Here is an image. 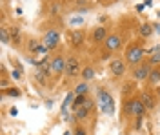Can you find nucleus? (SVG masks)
Returning a JSON list of instances; mask_svg holds the SVG:
<instances>
[{
  "label": "nucleus",
  "mask_w": 160,
  "mask_h": 135,
  "mask_svg": "<svg viewBox=\"0 0 160 135\" xmlns=\"http://www.w3.org/2000/svg\"><path fill=\"white\" fill-rule=\"evenodd\" d=\"M97 101H98V108H100L102 113H106V115L115 113V99H113V95H111L108 90L98 88V91H97Z\"/></svg>",
  "instance_id": "f257e3e1"
},
{
  "label": "nucleus",
  "mask_w": 160,
  "mask_h": 135,
  "mask_svg": "<svg viewBox=\"0 0 160 135\" xmlns=\"http://www.w3.org/2000/svg\"><path fill=\"white\" fill-rule=\"evenodd\" d=\"M144 60V48L138 46V44H133L128 48V51H126V62H129V66H138L142 64Z\"/></svg>",
  "instance_id": "f03ea898"
},
{
  "label": "nucleus",
  "mask_w": 160,
  "mask_h": 135,
  "mask_svg": "<svg viewBox=\"0 0 160 135\" xmlns=\"http://www.w3.org/2000/svg\"><path fill=\"white\" fill-rule=\"evenodd\" d=\"M146 106H144V102L140 101V99H131L129 102H128V108H126V113L128 115H133V117H144L146 115Z\"/></svg>",
  "instance_id": "7ed1b4c3"
},
{
  "label": "nucleus",
  "mask_w": 160,
  "mask_h": 135,
  "mask_svg": "<svg viewBox=\"0 0 160 135\" xmlns=\"http://www.w3.org/2000/svg\"><path fill=\"white\" fill-rule=\"evenodd\" d=\"M49 62H51V73H53V75L60 77L62 73H66V59H64V57L57 55V57L51 59Z\"/></svg>",
  "instance_id": "20e7f679"
},
{
  "label": "nucleus",
  "mask_w": 160,
  "mask_h": 135,
  "mask_svg": "<svg viewBox=\"0 0 160 135\" xmlns=\"http://www.w3.org/2000/svg\"><path fill=\"white\" fill-rule=\"evenodd\" d=\"M58 40H60V31L58 29H49V31L44 35V39H42L44 46H46L48 49H53V48L58 44Z\"/></svg>",
  "instance_id": "39448f33"
},
{
  "label": "nucleus",
  "mask_w": 160,
  "mask_h": 135,
  "mask_svg": "<svg viewBox=\"0 0 160 135\" xmlns=\"http://www.w3.org/2000/svg\"><path fill=\"white\" fill-rule=\"evenodd\" d=\"M151 66L148 62H142L138 64L137 68H135V71H133V77L137 79V80H148L149 79V75H151Z\"/></svg>",
  "instance_id": "423d86ee"
},
{
  "label": "nucleus",
  "mask_w": 160,
  "mask_h": 135,
  "mask_svg": "<svg viewBox=\"0 0 160 135\" xmlns=\"http://www.w3.org/2000/svg\"><path fill=\"white\" fill-rule=\"evenodd\" d=\"M104 46H106V49H108V51H117V49L122 48V37H120L118 33H111L109 37L106 39Z\"/></svg>",
  "instance_id": "0eeeda50"
},
{
  "label": "nucleus",
  "mask_w": 160,
  "mask_h": 135,
  "mask_svg": "<svg viewBox=\"0 0 160 135\" xmlns=\"http://www.w3.org/2000/svg\"><path fill=\"white\" fill-rule=\"evenodd\" d=\"M68 39H69L71 46L78 49L80 46L84 44V39H86V37H84V31H82V29H73V31L68 33Z\"/></svg>",
  "instance_id": "6e6552de"
},
{
  "label": "nucleus",
  "mask_w": 160,
  "mask_h": 135,
  "mask_svg": "<svg viewBox=\"0 0 160 135\" xmlns=\"http://www.w3.org/2000/svg\"><path fill=\"white\" fill-rule=\"evenodd\" d=\"M91 112H93V102L88 99V102L84 104V106H80L78 110H75V119L77 121H86Z\"/></svg>",
  "instance_id": "1a4fd4ad"
},
{
  "label": "nucleus",
  "mask_w": 160,
  "mask_h": 135,
  "mask_svg": "<svg viewBox=\"0 0 160 135\" xmlns=\"http://www.w3.org/2000/svg\"><path fill=\"white\" fill-rule=\"evenodd\" d=\"M78 71H80L78 59H77V57H69V59L66 60V75H68V77H75V75H78Z\"/></svg>",
  "instance_id": "9d476101"
},
{
  "label": "nucleus",
  "mask_w": 160,
  "mask_h": 135,
  "mask_svg": "<svg viewBox=\"0 0 160 135\" xmlns=\"http://www.w3.org/2000/svg\"><path fill=\"white\" fill-rule=\"evenodd\" d=\"M109 68H111V73H113L115 77H122V75L126 73V62H124V60H120V59L111 60Z\"/></svg>",
  "instance_id": "9b49d317"
},
{
  "label": "nucleus",
  "mask_w": 160,
  "mask_h": 135,
  "mask_svg": "<svg viewBox=\"0 0 160 135\" xmlns=\"http://www.w3.org/2000/svg\"><path fill=\"white\" fill-rule=\"evenodd\" d=\"M140 101L144 102V106H146V110H148V112L155 110V106H157L155 95L151 93V91H142V95H140Z\"/></svg>",
  "instance_id": "f8f14e48"
},
{
  "label": "nucleus",
  "mask_w": 160,
  "mask_h": 135,
  "mask_svg": "<svg viewBox=\"0 0 160 135\" xmlns=\"http://www.w3.org/2000/svg\"><path fill=\"white\" fill-rule=\"evenodd\" d=\"M28 49L31 53H40V55H44V53L48 51V48L44 46V42H38V40H35V39H31L28 42Z\"/></svg>",
  "instance_id": "ddd939ff"
},
{
  "label": "nucleus",
  "mask_w": 160,
  "mask_h": 135,
  "mask_svg": "<svg viewBox=\"0 0 160 135\" xmlns=\"http://www.w3.org/2000/svg\"><path fill=\"white\" fill-rule=\"evenodd\" d=\"M108 37H109V35H108V31H106V28H102V26L95 28V31H93V40L95 42H106Z\"/></svg>",
  "instance_id": "4468645a"
},
{
  "label": "nucleus",
  "mask_w": 160,
  "mask_h": 135,
  "mask_svg": "<svg viewBox=\"0 0 160 135\" xmlns=\"http://www.w3.org/2000/svg\"><path fill=\"white\" fill-rule=\"evenodd\" d=\"M86 102H88V95H75V101H73V108H75V110H78L80 106H84Z\"/></svg>",
  "instance_id": "2eb2a0df"
},
{
  "label": "nucleus",
  "mask_w": 160,
  "mask_h": 135,
  "mask_svg": "<svg viewBox=\"0 0 160 135\" xmlns=\"http://www.w3.org/2000/svg\"><path fill=\"white\" fill-rule=\"evenodd\" d=\"M82 79L88 82V80H91V79H95V70L91 68V66H86L84 70H82Z\"/></svg>",
  "instance_id": "dca6fc26"
},
{
  "label": "nucleus",
  "mask_w": 160,
  "mask_h": 135,
  "mask_svg": "<svg viewBox=\"0 0 160 135\" xmlns=\"http://www.w3.org/2000/svg\"><path fill=\"white\" fill-rule=\"evenodd\" d=\"M140 35H142L144 39L151 37V35H153V26H151V24H142V26H140Z\"/></svg>",
  "instance_id": "f3484780"
},
{
  "label": "nucleus",
  "mask_w": 160,
  "mask_h": 135,
  "mask_svg": "<svg viewBox=\"0 0 160 135\" xmlns=\"http://www.w3.org/2000/svg\"><path fill=\"white\" fill-rule=\"evenodd\" d=\"M88 91H89V86H88V82L84 80V82H80L77 88H75V95H88Z\"/></svg>",
  "instance_id": "a211bd4d"
},
{
  "label": "nucleus",
  "mask_w": 160,
  "mask_h": 135,
  "mask_svg": "<svg viewBox=\"0 0 160 135\" xmlns=\"http://www.w3.org/2000/svg\"><path fill=\"white\" fill-rule=\"evenodd\" d=\"M9 29H6V28H2V31H0V40H2V44H9Z\"/></svg>",
  "instance_id": "6ab92c4d"
},
{
  "label": "nucleus",
  "mask_w": 160,
  "mask_h": 135,
  "mask_svg": "<svg viewBox=\"0 0 160 135\" xmlns=\"http://www.w3.org/2000/svg\"><path fill=\"white\" fill-rule=\"evenodd\" d=\"M148 80H149L151 84H157V82H160V70H153Z\"/></svg>",
  "instance_id": "aec40b11"
},
{
  "label": "nucleus",
  "mask_w": 160,
  "mask_h": 135,
  "mask_svg": "<svg viewBox=\"0 0 160 135\" xmlns=\"http://www.w3.org/2000/svg\"><path fill=\"white\" fill-rule=\"evenodd\" d=\"M153 68V66H160V51H157V53H153L151 55V59H149V62H148Z\"/></svg>",
  "instance_id": "412c9836"
},
{
  "label": "nucleus",
  "mask_w": 160,
  "mask_h": 135,
  "mask_svg": "<svg viewBox=\"0 0 160 135\" xmlns=\"http://www.w3.org/2000/svg\"><path fill=\"white\" fill-rule=\"evenodd\" d=\"M9 35H11V40L15 42V44L20 40V29H18V28H11V29H9Z\"/></svg>",
  "instance_id": "4be33fe9"
},
{
  "label": "nucleus",
  "mask_w": 160,
  "mask_h": 135,
  "mask_svg": "<svg viewBox=\"0 0 160 135\" xmlns=\"http://www.w3.org/2000/svg\"><path fill=\"white\" fill-rule=\"evenodd\" d=\"M4 95H9V97H20V90L18 88H9V90H6Z\"/></svg>",
  "instance_id": "5701e85b"
},
{
  "label": "nucleus",
  "mask_w": 160,
  "mask_h": 135,
  "mask_svg": "<svg viewBox=\"0 0 160 135\" xmlns=\"http://www.w3.org/2000/svg\"><path fill=\"white\" fill-rule=\"evenodd\" d=\"M73 135H88V130H86V128H84V126H77V128H75V132H73Z\"/></svg>",
  "instance_id": "b1692460"
},
{
  "label": "nucleus",
  "mask_w": 160,
  "mask_h": 135,
  "mask_svg": "<svg viewBox=\"0 0 160 135\" xmlns=\"http://www.w3.org/2000/svg\"><path fill=\"white\" fill-rule=\"evenodd\" d=\"M11 77H13L15 80H20V79H22V70H13V71H11Z\"/></svg>",
  "instance_id": "393cba45"
},
{
  "label": "nucleus",
  "mask_w": 160,
  "mask_h": 135,
  "mask_svg": "<svg viewBox=\"0 0 160 135\" xmlns=\"http://www.w3.org/2000/svg\"><path fill=\"white\" fill-rule=\"evenodd\" d=\"M71 22H73V24H82V18L78 17V18H75V20H71Z\"/></svg>",
  "instance_id": "a878e982"
},
{
  "label": "nucleus",
  "mask_w": 160,
  "mask_h": 135,
  "mask_svg": "<svg viewBox=\"0 0 160 135\" xmlns=\"http://www.w3.org/2000/svg\"><path fill=\"white\" fill-rule=\"evenodd\" d=\"M155 29H157V31L160 33V24H158V26H155Z\"/></svg>",
  "instance_id": "bb28decb"
},
{
  "label": "nucleus",
  "mask_w": 160,
  "mask_h": 135,
  "mask_svg": "<svg viewBox=\"0 0 160 135\" xmlns=\"http://www.w3.org/2000/svg\"><path fill=\"white\" fill-rule=\"evenodd\" d=\"M64 135H71V133H69V132H66V133H64Z\"/></svg>",
  "instance_id": "cd10ccee"
},
{
  "label": "nucleus",
  "mask_w": 160,
  "mask_h": 135,
  "mask_svg": "<svg viewBox=\"0 0 160 135\" xmlns=\"http://www.w3.org/2000/svg\"><path fill=\"white\" fill-rule=\"evenodd\" d=\"M157 91H158V95H160V88H158V90H157Z\"/></svg>",
  "instance_id": "c85d7f7f"
}]
</instances>
